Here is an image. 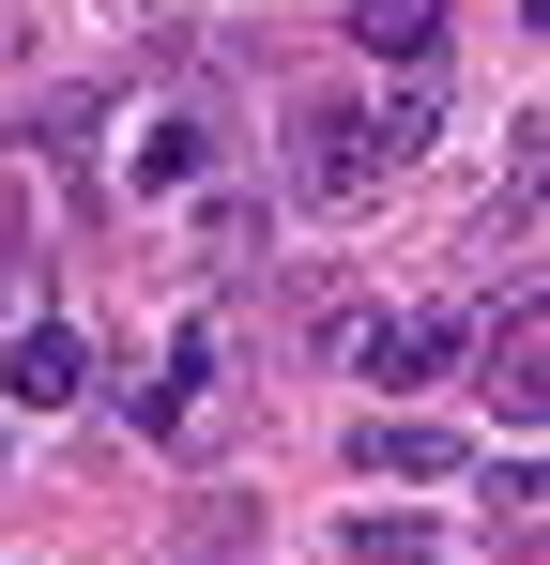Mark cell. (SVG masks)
I'll list each match as a JSON object with an SVG mask.
<instances>
[{
  "label": "cell",
  "mask_w": 550,
  "mask_h": 565,
  "mask_svg": "<svg viewBox=\"0 0 550 565\" xmlns=\"http://www.w3.org/2000/svg\"><path fill=\"white\" fill-rule=\"evenodd\" d=\"M352 473H398V489H429V473H458L444 428H413V413H367L352 428Z\"/></svg>",
  "instance_id": "3"
},
{
  "label": "cell",
  "mask_w": 550,
  "mask_h": 565,
  "mask_svg": "<svg viewBox=\"0 0 550 565\" xmlns=\"http://www.w3.org/2000/svg\"><path fill=\"white\" fill-rule=\"evenodd\" d=\"M352 46L367 62H429L444 46V0H352Z\"/></svg>",
  "instance_id": "6"
},
{
  "label": "cell",
  "mask_w": 550,
  "mask_h": 565,
  "mask_svg": "<svg viewBox=\"0 0 550 565\" xmlns=\"http://www.w3.org/2000/svg\"><path fill=\"white\" fill-rule=\"evenodd\" d=\"M199 153H214V138H199V122H138V199H169V184H199Z\"/></svg>",
  "instance_id": "8"
},
{
  "label": "cell",
  "mask_w": 550,
  "mask_h": 565,
  "mask_svg": "<svg viewBox=\"0 0 550 565\" xmlns=\"http://www.w3.org/2000/svg\"><path fill=\"white\" fill-rule=\"evenodd\" d=\"M199 382H214V321H183V337H169V382H123V397H138V428L169 444L183 413H199Z\"/></svg>",
  "instance_id": "4"
},
{
  "label": "cell",
  "mask_w": 550,
  "mask_h": 565,
  "mask_svg": "<svg viewBox=\"0 0 550 565\" xmlns=\"http://www.w3.org/2000/svg\"><path fill=\"white\" fill-rule=\"evenodd\" d=\"M536 306H520V321H505V337H489V413H505V428H536Z\"/></svg>",
  "instance_id": "7"
},
{
  "label": "cell",
  "mask_w": 550,
  "mask_h": 565,
  "mask_svg": "<svg viewBox=\"0 0 550 565\" xmlns=\"http://www.w3.org/2000/svg\"><path fill=\"white\" fill-rule=\"evenodd\" d=\"M444 352H458V321H352V382H413Z\"/></svg>",
  "instance_id": "5"
},
{
  "label": "cell",
  "mask_w": 550,
  "mask_h": 565,
  "mask_svg": "<svg viewBox=\"0 0 550 565\" xmlns=\"http://www.w3.org/2000/svg\"><path fill=\"white\" fill-rule=\"evenodd\" d=\"M352 551H367V565H444V551H413L398 520H352Z\"/></svg>",
  "instance_id": "9"
},
{
  "label": "cell",
  "mask_w": 550,
  "mask_h": 565,
  "mask_svg": "<svg viewBox=\"0 0 550 565\" xmlns=\"http://www.w3.org/2000/svg\"><path fill=\"white\" fill-rule=\"evenodd\" d=\"M382 169H398V153H382L367 107H306V122H290V199H367Z\"/></svg>",
  "instance_id": "1"
},
{
  "label": "cell",
  "mask_w": 550,
  "mask_h": 565,
  "mask_svg": "<svg viewBox=\"0 0 550 565\" xmlns=\"http://www.w3.org/2000/svg\"><path fill=\"white\" fill-rule=\"evenodd\" d=\"M0 397H15V413H62V397H77V321H15Z\"/></svg>",
  "instance_id": "2"
}]
</instances>
